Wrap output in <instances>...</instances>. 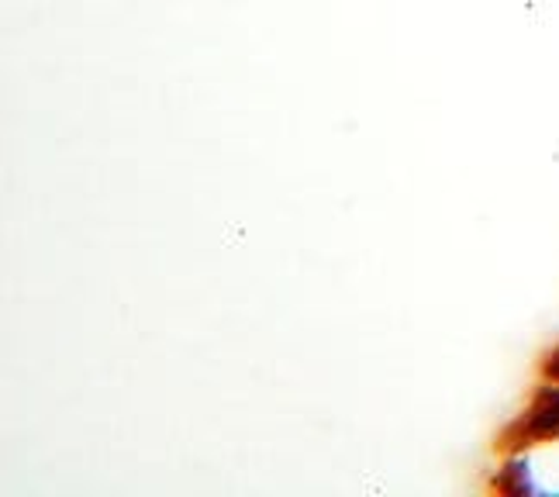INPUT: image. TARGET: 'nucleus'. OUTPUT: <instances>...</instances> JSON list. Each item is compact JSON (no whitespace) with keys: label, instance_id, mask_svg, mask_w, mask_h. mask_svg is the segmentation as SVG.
I'll return each mask as SVG.
<instances>
[{"label":"nucleus","instance_id":"nucleus-1","mask_svg":"<svg viewBox=\"0 0 559 497\" xmlns=\"http://www.w3.org/2000/svg\"><path fill=\"white\" fill-rule=\"evenodd\" d=\"M559 439V383L546 380L535 387L522 415L504 431V449H532L539 442Z\"/></svg>","mask_w":559,"mask_h":497},{"label":"nucleus","instance_id":"nucleus-2","mask_svg":"<svg viewBox=\"0 0 559 497\" xmlns=\"http://www.w3.org/2000/svg\"><path fill=\"white\" fill-rule=\"evenodd\" d=\"M490 487L498 494H508V497H535V494L552 490L549 484H543L528 449H508L498 473H493Z\"/></svg>","mask_w":559,"mask_h":497}]
</instances>
